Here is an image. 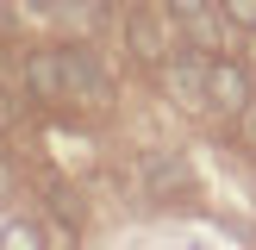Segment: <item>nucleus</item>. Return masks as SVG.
I'll return each mask as SVG.
<instances>
[{"label": "nucleus", "instance_id": "obj_4", "mask_svg": "<svg viewBox=\"0 0 256 250\" xmlns=\"http://www.w3.org/2000/svg\"><path fill=\"white\" fill-rule=\"evenodd\" d=\"M125 44H132V56L150 62V69H162V62L175 56V44H169V32H162L156 12H125Z\"/></svg>", "mask_w": 256, "mask_h": 250}, {"label": "nucleus", "instance_id": "obj_9", "mask_svg": "<svg viewBox=\"0 0 256 250\" xmlns=\"http://www.w3.org/2000/svg\"><path fill=\"white\" fill-rule=\"evenodd\" d=\"M162 6H169V19H175V25H188V19H206L219 0H162Z\"/></svg>", "mask_w": 256, "mask_h": 250}, {"label": "nucleus", "instance_id": "obj_1", "mask_svg": "<svg viewBox=\"0 0 256 250\" xmlns=\"http://www.w3.org/2000/svg\"><path fill=\"white\" fill-rule=\"evenodd\" d=\"M250 100H256L250 69H244L238 56H212V62H206V106H219V112H232V119H238Z\"/></svg>", "mask_w": 256, "mask_h": 250}, {"label": "nucleus", "instance_id": "obj_7", "mask_svg": "<svg viewBox=\"0 0 256 250\" xmlns=\"http://www.w3.org/2000/svg\"><path fill=\"white\" fill-rule=\"evenodd\" d=\"M0 250H44V232L32 219H6L0 225Z\"/></svg>", "mask_w": 256, "mask_h": 250}, {"label": "nucleus", "instance_id": "obj_13", "mask_svg": "<svg viewBox=\"0 0 256 250\" xmlns=\"http://www.w3.org/2000/svg\"><path fill=\"white\" fill-rule=\"evenodd\" d=\"M75 6H100V0H75Z\"/></svg>", "mask_w": 256, "mask_h": 250}, {"label": "nucleus", "instance_id": "obj_10", "mask_svg": "<svg viewBox=\"0 0 256 250\" xmlns=\"http://www.w3.org/2000/svg\"><path fill=\"white\" fill-rule=\"evenodd\" d=\"M232 132H238V144H244L250 156H256V100H250V106H244V112L232 119Z\"/></svg>", "mask_w": 256, "mask_h": 250}, {"label": "nucleus", "instance_id": "obj_2", "mask_svg": "<svg viewBox=\"0 0 256 250\" xmlns=\"http://www.w3.org/2000/svg\"><path fill=\"white\" fill-rule=\"evenodd\" d=\"M138 182H144V194H150V200H169V194H188L194 169H188L182 150L156 144V150H144V156H138Z\"/></svg>", "mask_w": 256, "mask_h": 250}, {"label": "nucleus", "instance_id": "obj_3", "mask_svg": "<svg viewBox=\"0 0 256 250\" xmlns=\"http://www.w3.org/2000/svg\"><path fill=\"white\" fill-rule=\"evenodd\" d=\"M25 94H32V100H44V106L69 100V69H62V50H56V44L25 50Z\"/></svg>", "mask_w": 256, "mask_h": 250}, {"label": "nucleus", "instance_id": "obj_11", "mask_svg": "<svg viewBox=\"0 0 256 250\" xmlns=\"http://www.w3.org/2000/svg\"><path fill=\"white\" fill-rule=\"evenodd\" d=\"M19 119V106H12V94H0V125H12Z\"/></svg>", "mask_w": 256, "mask_h": 250}, {"label": "nucleus", "instance_id": "obj_8", "mask_svg": "<svg viewBox=\"0 0 256 250\" xmlns=\"http://www.w3.org/2000/svg\"><path fill=\"white\" fill-rule=\"evenodd\" d=\"M219 12L232 32H256V0H219Z\"/></svg>", "mask_w": 256, "mask_h": 250}, {"label": "nucleus", "instance_id": "obj_5", "mask_svg": "<svg viewBox=\"0 0 256 250\" xmlns=\"http://www.w3.org/2000/svg\"><path fill=\"white\" fill-rule=\"evenodd\" d=\"M206 50H175L162 69H169V88L182 94V106H206Z\"/></svg>", "mask_w": 256, "mask_h": 250}, {"label": "nucleus", "instance_id": "obj_12", "mask_svg": "<svg viewBox=\"0 0 256 250\" xmlns=\"http://www.w3.org/2000/svg\"><path fill=\"white\" fill-rule=\"evenodd\" d=\"M25 6H32V12H56V0H25Z\"/></svg>", "mask_w": 256, "mask_h": 250}, {"label": "nucleus", "instance_id": "obj_6", "mask_svg": "<svg viewBox=\"0 0 256 250\" xmlns=\"http://www.w3.org/2000/svg\"><path fill=\"white\" fill-rule=\"evenodd\" d=\"M62 69H69V100L82 94V100H106L112 88H106V69L94 62V50H82V44H62Z\"/></svg>", "mask_w": 256, "mask_h": 250}]
</instances>
